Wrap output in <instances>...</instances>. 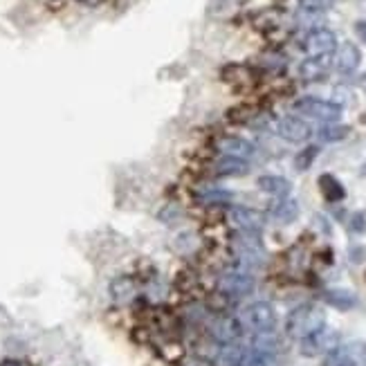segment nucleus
I'll list each match as a JSON object with an SVG mask.
<instances>
[{
  "instance_id": "5701e85b",
  "label": "nucleus",
  "mask_w": 366,
  "mask_h": 366,
  "mask_svg": "<svg viewBox=\"0 0 366 366\" xmlns=\"http://www.w3.org/2000/svg\"><path fill=\"white\" fill-rule=\"evenodd\" d=\"M200 202H205V205H225V202H229L234 198L232 191L227 189H202L198 193Z\"/></svg>"
},
{
  "instance_id": "f257e3e1",
  "label": "nucleus",
  "mask_w": 366,
  "mask_h": 366,
  "mask_svg": "<svg viewBox=\"0 0 366 366\" xmlns=\"http://www.w3.org/2000/svg\"><path fill=\"white\" fill-rule=\"evenodd\" d=\"M323 326H326V314H323L319 305H312V303H303L299 308H294L288 314V321H286L288 335L299 339V342L308 335L317 333Z\"/></svg>"
},
{
  "instance_id": "4be33fe9",
  "label": "nucleus",
  "mask_w": 366,
  "mask_h": 366,
  "mask_svg": "<svg viewBox=\"0 0 366 366\" xmlns=\"http://www.w3.org/2000/svg\"><path fill=\"white\" fill-rule=\"evenodd\" d=\"M133 290H135V286H133V281L129 277L115 279L113 283H110V294H113L115 301H129Z\"/></svg>"
},
{
  "instance_id": "9d476101",
  "label": "nucleus",
  "mask_w": 366,
  "mask_h": 366,
  "mask_svg": "<svg viewBox=\"0 0 366 366\" xmlns=\"http://www.w3.org/2000/svg\"><path fill=\"white\" fill-rule=\"evenodd\" d=\"M277 131L283 140L288 142H305L312 135L310 126L303 122V119L294 117V115H288L283 119H279L277 124Z\"/></svg>"
},
{
  "instance_id": "aec40b11",
  "label": "nucleus",
  "mask_w": 366,
  "mask_h": 366,
  "mask_svg": "<svg viewBox=\"0 0 366 366\" xmlns=\"http://www.w3.org/2000/svg\"><path fill=\"white\" fill-rule=\"evenodd\" d=\"M348 133H351V129H348V126H342V124H328V126H321V129L317 131L319 140L326 144L342 142L348 138Z\"/></svg>"
},
{
  "instance_id": "c756f323",
  "label": "nucleus",
  "mask_w": 366,
  "mask_h": 366,
  "mask_svg": "<svg viewBox=\"0 0 366 366\" xmlns=\"http://www.w3.org/2000/svg\"><path fill=\"white\" fill-rule=\"evenodd\" d=\"M241 366H243V364H241Z\"/></svg>"
},
{
  "instance_id": "f3484780",
  "label": "nucleus",
  "mask_w": 366,
  "mask_h": 366,
  "mask_svg": "<svg viewBox=\"0 0 366 366\" xmlns=\"http://www.w3.org/2000/svg\"><path fill=\"white\" fill-rule=\"evenodd\" d=\"M245 348H241L238 344H223L220 351L216 355V362L220 366H241L245 362Z\"/></svg>"
},
{
  "instance_id": "423d86ee",
  "label": "nucleus",
  "mask_w": 366,
  "mask_h": 366,
  "mask_svg": "<svg viewBox=\"0 0 366 366\" xmlns=\"http://www.w3.org/2000/svg\"><path fill=\"white\" fill-rule=\"evenodd\" d=\"M218 290L227 297H236V299L238 297H248L254 292V277L241 270L225 272V274L218 279Z\"/></svg>"
},
{
  "instance_id": "2eb2a0df",
  "label": "nucleus",
  "mask_w": 366,
  "mask_h": 366,
  "mask_svg": "<svg viewBox=\"0 0 366 366\" xmlns=\"http://www.w3.org/2000/svg\"><path fill=\"white\" fill-rule=\"evenodd\" d=\"M328 70H330V56H310V58H305L299 67L301 76L308 81L323 79V76L328 74Z\"/></svg>"
},
{
  "instance_id": "39448f33",
  "label": "nucleus",
  "mask_w": 366,
  "mask_h": 366,
  "mask_svg": "<svg viewBox=\"0 0 366 366\" xmlns=\"http://www.w3.org/2000/svg\"><path fill=\"white\" fill-rule=\"evenodd\" d=\"M339 348V335L337 330H330V328H319L317 333L308 335L305 339H301V353L303 355H328L330 351H335Z\"/></svg>"
},
{
  "instance_id": "f8f14e48",
  "label": "nucleus",
  "mask_w": 366,
  "mask_h": 366,
  "mask_svg": "<svg viewBox=\"0 0 366 366\" xmlns=\"http://www.w3.org/2000/svg\"><path fill=\"white\" fill-rule=\"evenodd\" d=\"M362 61V52L353 43H344L335 54V70L339 74H353Z\"/></svg>"
},
{
  "instance_id": "bb28decb",
  "label": "nucleus",
  "mask_w": 366,
  "mask_h": 366,
  "mask_svg": "<svg viewBox=\"0 0 366 366\" xmlns=\"http://www.w3.org/2000/svg\"><path fill=\"white\" fill-rule=\"evenodd\" d=\"M355 32H357V36H360L366 43V21H357L355 23Z\"/></svg>"
},
{
  "instance_id": "a878e982",
  "label": "nucleus",
  "mask_w": 366,
  "mask_h": 366,
  "mask_svg": "<svg viewBox=\"0 0 366 366\" xmlns=\"http://www.w3.org/2000/svg\"><path fill=\"white\" fill-rule=\"evenodd\" d=\"M351 229H353L355 234H364V229H366V218H364V214H355V216H353Z\"/></svg>"
},
{
  "instance_id": "393cba45",
  "label": "nucleus",
  "mask_w": 366,
  "mask_h": 366,
  "mask_svg": "<svg viewBox=\"0 0 366 366\" xmlns=\"http://www.w3.org/2000/svg\"><path fill=\"white\" fill-rule=\"evenodd\" d=\"M317 153L319 149L317 147H308V149H303L299 155L294 158V166H297V171H305V169H310V164L314 162V158H317Z\"/></svg>"
},
{
  "instance_id": "1a4fd4ad",
  "label": "nucleus",
  "mask_w": 366,
  "mask_h": 366,
  "mask_svg": "<svg viewBox=\"0 0 366 366\" xmlns=\"http://www.w3.org/2000/svg\"><path fill=\"white\" fill-rule=\"evenodd\" d=\"M216 149L227 158H236V160H250L254 153H257V147L252 142H248L245 138H234V135H227V138H220Z\"/></svg>"
},
{
  "instance_id": "6e6552de",
  "label": "nucleus",
  "mask_w": 366,
  "mask_h": 366,
  "mask_svg": "<svg viewBox=\"0 0 366 366\" xmlns=\"http://www.w3.org/2000/svg\"><path fill=\"white\" fill-rule=\"evenodd\" d=\"M229 220L238 227V232H261L266 227V216L252 207H232L229 209Z\"/></svg>"
},
{
  "instance_id": "4468645a",
  "label": "nucleus",
  "mask_w": 366,
  "mask_h": 366,
  "mask_svg": "<svg viewBox=\"0 0 366 366\" xmlns=\"http://www.w3.org/2000/svg\"><path fill=\"white\" fill-rule=\"evenodd\" d=\"M259 189L263 193H268V195H274V198H288L292 191V182L290 180H286V177H281V175H261L259 177Z\"/></svg>"
},
{
  "instance_id": "6ab92c4d",
  "label": "nucleus",
  "mask_w": 366,
  "mask_h": 366,
  "mask_svg": "<svg viewBox=\"0 0 366 366\" xmlns=\"http://www.w3.org/2000/svg\"><path fill=\"white\" fill-rule=\"evenodd\" d=\"M323 299H326V303L335 305V308H339V310H348L357 303L355 294H351L348 290H328V292H323Z\"/></svg>"
},
{
  "instance_id": "20e7f679",
  "label": "nucleus",
  "mask_w": 366,
  "mask_h": 366,
  "mask_svg": "<svg viewBox=\"0 0 366 366\" xmlns=\"http://www.w3.org/2000/svg\"><path fill=\"white\" fill-rule=\"evenodd\" d=\"M234 252L241 263H248V266H259L263 261V241L257 232H238L234 236Z\"/></svg>"
},
{
  "instance_id": "dca6fc26",
  "label": "nucleus",
  "mask_w": 366,
  "mask_h": 366,
  "mask_svg": "<svg viewBox=\"0 0 366 366\" xmlns=\"http://www.w3.org/2000/svg\"><path fill=\"white\" fill-rule=\"evenodd\" d=\"M319 189H321V195L326 198L328 202H339V200H344L346 198V189H344V184L337 180V177L333 173H323L319 175Z\"/></svg>"
},
{
  "instance_id": "a211bd4d",
  "label": "nucleus",
  "mask_w": 366,
  "mask_h": 366,
  "mask_svg": "<svg viewBox=\"0 0 366 366\" xmlns=\"http://www.w3.org/2000/svg\"><path fill=\"white\" fill-rule=\"evenodd\" d=\"M245 173H248V162L245 160L223 155L216 162V175H245Z\"/></svg>"
},
{
  "instance_id": "ddd939ff",
  "label": "nucleus",
  "mask_w": 366,
  "mask_h": 366,
  "mask_svg": "<svg viewBox=\"0 0 366 366\" xmlns=\"http://www.w3.org/2000/svg\"><path fill=\"white\" fill-rule=\"evenodd\" d=\"M268 216L272 220H277V223H281V225H288V223H292V220H297V216H299V205H297V202L290 200V198H279L277 202H272V205H270Z\"/></svg>"
},
{
  "instance_id": "0eeeda50",
  "label": "nucleus",
  "mask_w": 366,
  "mask_h": 366,
  "mask_svg": "<svg viewBox=\"0 0 366 366\" xmlns=\"http://www.w3.org/2000/svg\"><path fill=\"white\" fill-rule=\"evenodd\" d=\"M303 47L310 56H330L337 50V36L326 28H317L305 36Z\"/></svg>"
},
{
  "instance_id": "b1692460",
  "label": "nucleus",
  "mask_w": 366,
  "mask_h": 366,
  "mask_svg": "<svg viewBox=\"0 0 366 366\" xmlns=\"http://www.w3.org/2000/svg\"><path fill=\"white\" fill-rule=\"evenodd\" d=\"M335 0H299V7L303 12H310V14H321V12H328L333 10Z\"/></svg>"
},
{
  "instance_id": "9b49d317",
  "label": "nucleus",
  "mask_w": 366,
  "mask_h": 366,
  "mask_svg": "<svg viewBox=\"0 0 366 366\" xmlns=\"http://www.w3.org/2000/svg\"><path fill=\"white\" fill-rule=\"evenodd\" d=\"M211 333L220 344H236V339L243 335V326L234 317H220L211 326Z\"/></svg>"
},
{
  "instance_id": "c85d7f7f",
  "label": "nucleus",
  "mask_w": 366,
  "mask_h": 366,
  "mask_svg": "<svg viewBox=\"0 0 366 366\" xmlns=\"http://www.w3.org/2000/svg\"><path fill=\"white\" fill-rule=\"evenodd\" d=\"M362 88H364V92H366V72H364V76H362Z\"/></svg>"
},
{
  "instance_id": "7ed1b4c3",
  "label": "nucleus",
  "mask_w": 366,
  "mask_h": 366,
  "mask_svg": "<svg viewBox=\"0 0 366 366\" xmlns=\"http://www.w3.org/2000/svg\"><path fill=\"white\" fill-rule=\"evenodd\" d=\"M292 108L299 115L319 119V122H326V124H335L337 119L342 117V106L335 104V101H326V99H317V97L297 99Z\"/></svg>"
},
{
  "instance_id": "cd10ccee",
  "label": "nucleus",
  "mask_w": 366,
  "mask_h": 366,
  "mask_svg": "<svg viewBox=\"0 0 366 366\" xmlns=\"http://www.w3.org/2000/svg\"><path fill=\"white\" fill-rule=\"evenodd\" d=\"M0 366H23L19 360H5V362H0Z\"/></svg>"
},
{
  "instance_id": "412c9836",
  "label": "nucleus",
  "mask_w": 366,
  "mask_h": 366,
  "mask_svg": "<svg viewBox=\"0 0 366 366\" xmlns=\"http://www.w3.org/2000/svg\"><path fill=\"white\" fill-rule=\"evenodd\" d=\"M323 366H357V360L348 348H335L326 355Z\"/></svg>"
},
{
  "instance_id": "f03ea898",
  "label": "nucleus",
  "mask_w": 366,
  "mask_h": 366,
  "mask_svg": "<svg viewBox=\"0 0 366 366\" xmlns=\"http://www.w3.org/2000/svg\"><path fill=\"white\" fill-rule=\"evenodd\" d=\"M243 328L252 330V333H272L277 328V310L274 305L268 301H254L250 305H245L241 310V317H238Z\"/></svg>"
}]
</instances>
